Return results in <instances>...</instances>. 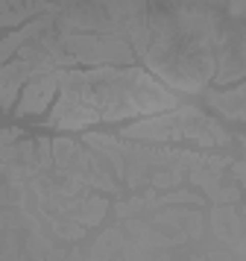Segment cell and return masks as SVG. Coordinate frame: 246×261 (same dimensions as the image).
Here are the masks:
<instances>
[{
  "mask_svg": "<svg viewBox=\"0 0 246 261\" xmlns=\"http://www.w3.org/2000/svg\"><path fill=\"white\" fill-rule=\"evenodd\" d=\"M59 85V73H38L33 83L26 85V91H23V100L21 106H18V112L21 115H30V112H41V109L50 103V97H53V91H56Z\"/></svg>",
  "mask_w": 246,
  "mask_h": 261,
  "instance_id": "7a4b0ae2",
  "label": "cell"
},
{
  "mask_svg": "<svg viewBox=\"0 0 246 261\" xmlns=\"http://www.w3.org/2000/svg\"><path fill=\"white\" fill-rule=\"evenodd\" d=\"M185 120V112H179V115H173V120ZM170 120V123H173ZM167 123V118L161 120H147V123H138V126H132V129H126V135H152V138H161L167 129H173ZM199 126H208V120H202ZM199 126H179V129L173 132V135H194V138H202V132H199Z\"/></svg>",
  "mask_w": 246,
  "mask_h": 261,
  "instance_id": "3957f363",
  "label": "cell"
},
{
  "mask_svg": "<svg viewBox=\"0 0 246 261\" xmlns=\"http://www.w3.org/2000/svg\"><path fill=\"white\" fill-rule=\"evenodd\" d=\"M62 100L50 123L56 126H85L94 120H117L138 112L176 109V97L150 80L144 71H91L62 73Z\"/></svg>",
  "mask_w": 246,
  "mask_h": 261,
  "instance_id": "6da1fadb",
  "label": "cell"
}]
</instances>
